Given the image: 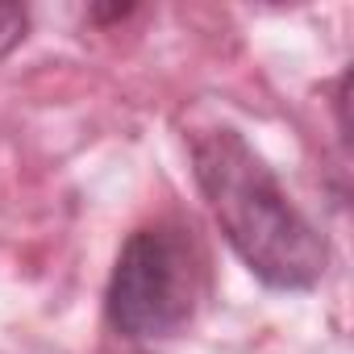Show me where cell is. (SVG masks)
<instances>
[{
  "label": "cell",
  "mask_w": 354,
  "mask_h": 354,
  "mask_svg": "<svg viewBox=\"0 0 354 354\" xmlns=\"http://www.w3.org/2000/svg\"><path fill=\"white\" fill-rule=\"evenodd\" d=\"M205 296V254L180 225H142L117 254L109 279V321L125 337H167L184 329Z\"/></svg>",
  "instance_id": "cell-2"
},
{
  "label": "cell",
  "mask_w": 354,
  "mask_h": 354,
  "mask_svg": "<svg viewBox=\"0 0 354 354\" xmlns=\"http://www.w3.org/2000/svg\"><path fill=\"white\" fill-rule=\"evenodd\" d=\"M192 162L221 234L263 283L313 288L325 275V238L288 201L275 171L238 129L201 133L192 142Z\"/></svg>",
  "instance_id": "cell-1"
},
{
  "label": "cell",
  "mask_w": 354,
  "mask_h": 354,
  "mask_svg": "<svg viewBox=\"0 0 354 354\" xmlns=\"http://www.w3.org/2000/svg\"><path fill=\"white\" fill-rule=\"evenodd\" d=\"M30 30V13L21 5H0V55H9Z\"/></svg>",
  "instance_id": "cell-3"
}]
</instances>
